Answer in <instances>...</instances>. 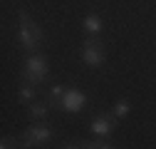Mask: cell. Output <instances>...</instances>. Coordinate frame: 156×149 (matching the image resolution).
I'll return each mask as SVG.
<instances>
[{
	"label": "cell",
	"mask_w": 156,
	"mask_h": 149,
	"mask_svg": "<svg viewBox=\"0 0 156 149\" xmlns=\"http://www.w3.org/2000/svg\"><path fill=\"white\" fill-rule=\"evenodd\" d=\"M99 149H114V147H109V144H102V147H99Z\"/></svg>",
	"instance_id": "obj_14"
},
{
	"label": "cell",
	"mask_w": 156,
	"mask_h": 149,
	"mask_svg": "<svg viewBox=\"0 0 156 149\" xmlns=\"http://www.w3.org/2000/svg\"><path fill=\"white\" fill-rule=\"evenodd\" d=\"M82 25H84L87 35H99L102 32V17L97 15V13H87L84 20H82Z\"/></svg>",
	"instance_id": "obj_7"
},
{
	"label": "cell",
	"mask_w": 156,
	"mask_h": 149,
	"mask_svg": "<svg viewBox=\"0 0 156 149\" xmlns=\"http://www.w3.org/2000/svg\"><path fill=\"white\" fill-rule=\"evenodd\" d=\"M84 104H87V95H84L82 89H77V87H69V89L65 92L62 102H60V107H62L65 112H69V114H77Z\"/></svg>",
	"instance_id": "obj_5"
},
{
	"label": "cell",
	"mask_w": 156,
	"mask_h": 149,
	"mask_svg": "<svg viewBox=\"0 0 156 149\" xmlns=\"http://www.w3.org/2000/svg\"><path fill=\"white\" fill-rule=\"evenodd\" d=\"M62 149H84V144H82V142H67Z\"/></svg>",
	"instance_id": "obj_13"
},
{
	"label": "cell",
	"mask_w": 156,
	"mask_h": 149,
	"mask_svg": "<svg viewBox=\"0 0 156 149\" xmlns=\"http://www.w3.org/2000/svg\"><path fill=\"white\" fill-rule=\"evenodd\" d=\"M23 77H25V82H32V85L45 82L47 80V60L42 55H30L25 62V70H23Z\"/></svg>",
	"instance_id": "obj_4"
},
{
	"label": "cell",
	"mask_w": 156,
	"mask_h": 149,
	"mask_svg": "<svg viewBox=\"0 0 156 149\" xmlns=\"http://www.w3.org/2000/svg\"><path fill=\"white\" fill-rule=\"evenodd\" d=\"M65 87L62 85H55L52 89H50V95H47V104H60L62 102V97H65Z\"/></svg>",
	"instance_id": "obj_10"
},
{
	"label": "cell",
	"mask_w": 156,
	"mask_h": 149,
	"mask_svg": "<svg viewBox=\"0 0 156 149\" xmlns=\"http://www.w3.org/2000/svg\"><path fill=\"white\" fill-rule=\"evenodd\" d=\"M116 124V117L114 114H99V117H94L92 124H89V132L97 137V139H107L112 134V129Z\"/></svg>",
	"instance_id": "obj_6"
},
{
	"label": "cell",
	"mask_w": 156,
	"mask_h": 149,
	"mask_svg": "<svg viewBox=\"0 0 156 149\" xmlns=\"http://www.w3.org/2000/svg\"><path fill=\"white\" fill-rule=\"evenodd\" d=\"M82 60H84V65H89V67H102V65H104L107 55H104L102 40H99L97 35H89L87 40H84V45H82Z\"/></svg>",
	"instance_id": "obj_3"
},
{
	"label": "cell",
	"mask_w": 156,
	"mask_h": 149,
	"mask_svg": "<svg viewBox=\"0 0 156 149\" xmlns=\"http://www.w3.org/2000/svg\"><path fill=\"white\" fill-rule=\"evenodd\" d=\"M0 149H15V142H12L10 137H5L3 142H0Z\"/></svg>",
	"instance_id": "obj_12"
},
{
	"label": "cell",
	"mask_w": 156,
	"mask_h": 149,
	"mask_svg": "<svg viewBox=\"0 0 156 149\" xmlns=\"http://www.w3.org/2000/svg\"><path fill=\"white\" fill-rule=\"evenodd\" d=\"M129 112H131V104H129L126 100H122V102H116V104H114V117H116V119H124Z\"/></svg>",
	"instance_id": "obj_11"
},
{
	"label": "cell",
	"mask_w": 156,
	"mask_h": 149,
	"mask_svg": "<svg viewBox=\"0 0 156 149\" xmlns=\"http://www.w3.org/2000/svg\"><path fill=\"white\" fill-rule=\"evenodd\" d=\"M52 127H47V124H32V127H27L25 132H23V137H20V144H23V149H32V147H42V144H47L50 139H52Z\"/></svg>",
	"instance_id": "obj_2"
},
{
	"label": "cell",
	"mask_w": 156,
	"mask_h": 149,
	"mask_svg": "<svg viewBox=\"0 0 156 149\" xmlns=\"http://www.w3.org/2000/svg\"><path fill=\"white\" fill-rule=\"evenodd\" d=\"M17 20H20V25H17V40H20L23 50L30 52V55H37V50H40V45H42V30H40V25H35L25 10L17 13Z\"/></svg>",
	"instance_id": "obj_1"
},
{
	"label": "cell",
	"mask_w": 156,
	"mask_h": 149,
	"mask_svg": "<svg viewBox=\"0 0 156 149\" xmlns=\"http://www.w3.org/2000/svg\"><path fill=\"white\" fill-rule=\"evenodd\" d=\"M17 97H20V102L32 104V102H35V97H37L35 85H32V82H23V85H20V89H17Z\"/></svg>",
	"instance_id": "obj_8"
},
{
	"label": "cell",
	"mask_w": 156,
	"mask_h": 149,
	"mask_svg": "<svg viewBox=\"0 0 156 149\" xmlns=\"http://www.w3.org/2000/svg\"><path fill=\"white\" fill-rule=\"evenodd\" d=\"M45 117H47V104L35 100V102L30 104V119H32V122H42Z\"/></svg>",
	"instance_id": "obj_9"
}]
</instances>
